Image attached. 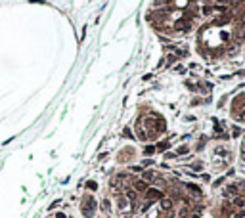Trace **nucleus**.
I'll return each mask as SVG.
<instances>
[{
	"instance_id": "1",
	"label": "nucleus",
	"mask_w": 245,
	"mask_h": 218,
	"mask_svg": "<svg viewBox=\"0 0 245 218\" xmlns=\"http://www.w3.org/2000/svg\"><path fill=\"white\" fill-rule=\"evenodd\" d=\"M245 44V29L230 17H218L203 25L195 35V52L209 63L232 59Z\"/></svg>"
},
{
	"instance_id": "2",
	"label": "nucleus",
	"mask_w": 245,
	"mask_h": 218,
	"mask_svg": "<svg viewBox=\"0 0 245 218\" xmlns=\"http://www.w3.org/2000/svg\"><path fill=\"white\" fill-rule=\"evenodd\" d=\"M167 132V119L161 111L153 107L140 109L136 121H134V134L140 142L149 144L159 140Z\"/></svg>"
},
{
	"instance_id": "3",
	"label": "nucleus",
	"mask_w": 245,
	"mask_h": 218,
	"mask_svg": "<svg viewBox=\"0 0 245 218\" xmlns=\"http://www.w3.org/2000/svg\"><path fill=\"white\" fill-rule=\"evenodd\" d=\"M216 212L220 218H245V182L234 184L226 189Z\"/></svg>"
},
{
	"instance_id": "4",
	"label": "nucleus",
	"mask_w": 245,
	"mask_h": 218,
	"mask_svg": "<svg viewBox=\"0 0 245 218\" xmlns=\"http://www.w3.org/2000/svg\"><path fill=\"white\" fill-rule=\"evenodd\" d=\"M209 163L213 172H224L234 163V147L228 142H216L209 147Z\"/></svg>"
},
{
	"instance_id": "5",
	"label": "nucleus",
	"mask_w": 245,
	"mask_h": 218,
	"mask_svg": "<svg viewBox=\"0 0 245 218\" xmlns=\"http://www.w3.org/2000/svg\"><path fill=\"white\" fill-rule=\"evenodd\" d=\"M228 117L238 124H245V90H239L232 96L228 103Z\"/></svg>"
},
{
	"instance_id": "6",
	"label": "nucleus",
	"mask_w": 245,
	"mask_h": 218,
	"mask_svg": "<svg viewBox=\"0 0 245 218\" xmlns=\"http://www.w3.org/2000/svg\"><path fill=\"white\" fill-rule=\"evenodd\" d=\"M138 159V149L134 145H122L117 153V163L121 165H128V163H134Z\"/></svg>"
},
{
	"instance_id": "7",
	"label": "nucleus",
	"mask_w": 245,
	"mask_h": 218,
	"mask_svg": "<svg viewBox=\"0 0 245 218\" xmlns=\"http://www.w3.org/2000/svg\"><path fill=\"white\" fill-rule=\"evenodd\" d=\"M96 211H98V203H96V199H94V195L86 193V195L83 197V201H80V212H83V216L84 218H94L96 216Z\"/></svg>"
},
{
	"instance_id": "8",
	"label": "nucleus",
	"mask_w": 245,
	"mask_h": 218,
	"mask_svg": "<svg viewBox=\"0 0 245 218\" xmlns=\"http://www.w3.org/2000/svg\"><path fill=\"white\" fill-rule=\"evenodd\" d=\"M239 163H241V167L245 168V138L241 142V147H239Z\"/></svg>"
}]
</instances>
